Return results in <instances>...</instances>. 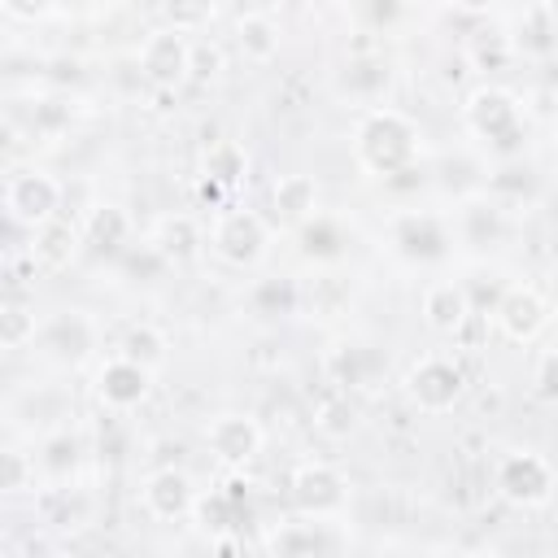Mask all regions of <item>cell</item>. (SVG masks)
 I'll use <instances>...</instances> for the list:
<instances>
[{
	"instance_id": "obj_17",
	"label": "cell",
	"mask_w": 558,
	"mask_h": 558,
	"mask_svg": "<svg viewBox=\"0 0 558 558\" xmlns=\"http://www.w3.org/2000/svg\"><path fill=\"white\" fill-rule=\"evenodd\" d=\"M388 362H384V349L371 344V340H336L327 353H323V375L331 388H344V392H366L384 379Z\"/></svg>"
},
{
	"instance_id": "obj_38",
	"label": "cell",
	"mask_w": 558,
	"mask_h": 558,
	"mask_svg": "<svg viewBox=\"0 0 558 558\" xmlns=\"http://www.w3.org/2000/svg\"><path fill=\"white\" fill-rule=\"evenodd\" d=\"M157 9H161V22L183 35H201L218 17V0H157Z\"/></svg>"
},
{
	"instance_id": "obj_14",
	"label": "cell",
	"mask_w": 558,
	"mask_h": 558,
	"mask_svg": "<svg viewBox=\"0 0 558 558\" xmlns=\"http://www.w3.org/2000/svg\"><path fill=\"white\" fill-rule=\"evenodd\" d=\"M262 445H266V432H262V423H257L253 414H244V410H222V414H214L209 427H205V449L214 453V462H218L222 471H244V466H253L257 453H262Z\"/></svg>"
},
{
	"instance_id": "obj_18",
	"label": "cell",
	"mask_w": 558,
	"mask_h": 558,
	"mask_svg": "<svg viewBox=\"0 0 558 558\" xmlns=\"http://www.w3.org/2000/svg\"><path fill=\"white\" fill-rule=\"evenodd\" d=\"M392 61L375 48H357L344 57V65L336 70V96L357 105V109H371V105H384L388 87H392Z\"/></svg>"
},
{
	"instance_id": "obj_34",
	"label": "cell",
	"mask_w": 558,
	"mask_h": 558,
	"mask_svg": "<svg viewBox=\"0 0 558 558\" xmlns=\"http://www.w3.org/2000/svg\"><path fill=\"white\" fill-rule=\"evenodd\" d=\"M35 331H39L35 305H31L22 292H9V296L0 301V344H4V353L31 349V344H35Z\"/></svg>"
},
{
	"instance_id": "obj_3",
	"label": "cell",
	"mask_w": 558,
	"mask_h": 558,
	"mask_svg": "<svg viewBox=\"0 0 558 558\" xmlns=\"http://www.w3.org/2000/svg\"><path fill=\"white\" fill-rule=\"evenodd\" d=\"M488 480H493L497 501H506L510 510H541V506H549L554 493H558V471H554V462H549L541 449H527V445L501 449Z\"/></svg>"
},
{
	"instance_id": "obj_11",
	"label": "cell",
	"mask_w": 558,
	"mask_h": 558,
	"mask_svg": "<svg viewBox=\"0 0 558 558\" xmlns=\"http://www.w3.org/2000/svg\"><path fill=\"white\" fill-rule=\"evenodd\" d=\"M135 65L140 78L157 92H179L183 83H192V35L174 31V26H157L140 39L135 48Z\"/></svg>"
},
{
	"instance_id": "obj_41",
	"label": "cell",
	"mask_w": 558,
	"mask_h": 558,
	"mask_svg": "<svg viewBox=\"0 0 558 558\" xmlns=\"http://www.w3.org/2000/svg\"><path fill=\"white\" fill-rule=\"evenodd\" d=\"M0 9L9 22H44L57 9V0H0Z\"/></svg>"
},
{
	"instance_id": "obj_7",
	"label": "cell",
	"mask_w": 558,
	"mask_h": 558,
	"mask_svg": "<svg viewBox=\"0 0 558 558\" xmlns=\"http://www.w3.org/2000/svg\"><path fill=\"white\" fill-rule=\"evenodd\" d=\"M31 349H35L44 362H52V366L74 371V366H83V362L96 357V349H100V323H96L87 310H57V314H44Z\"/></svg>"
},
{
	"instance_id": "obj_1",
	"label": "cell",
	"mask_w": 558,
	"mask_h": 558,
	"mask_svg": "<svg viewBox=\"0 0 558 558\" xmlns=\"http://www.w3.org/2000/svg\"><path fill=\"white\" fill-rule=\"evenodd\" d=\"M423 157V126L397 109V105H371L357 113L353 122V161L379 179V183H397L405 174L418 170Z\"/></svg>"
},
{
	"instance_id": "obj_13",
	"label": "cell",
	"mask_w": 558,
	"mask_h": 558,
	"mask_svg": "<svg viewBox=\"0 0 558 558\" xmlns=\"http://www.w3.org/2000/svg\"><path fill=\"white\" fill-rule=\"evenodd\" d=\"M554 323V305L545 301L541 288L532 283H510L497 305H493V327L501 331V340L510 344H532L545 336V327Z\"/></svg>"
},
{
	"instance_id": "obj_31",
	"label": "cell",
	"mask_w": 558,
	"mask_h": 558,
	"mask_svg": "<svg viewBox=\"0 0 558 558\" xmlns=\"http://www.w3.org/2000/svg\"><path fill=\"white\" fill-rule=\"evenodd\" d=\"M279 44H283V31L275 13H235V48L244 52V61L270 65L279 57Z\"/></svg>"
},
{
	"instance_id": "obj_35",
	"label": "cell",
	"mask_w": 558,
	"mask_h": 558,
	"mask_svg": "<svg viewBox=\"0 0 558 558\" xmlns=\"http://www.w3.org/2000/svg\"><path fill=\"white\" fill-rule=\"evenodd\" d=\"M113 353L135 357V362H144V366L161 371V366H166V357H170V336H166L157 323L140 318V323H131V327L122 331V340H118V349H113Z\"/></svg>"
},
{
	"instance_id": "obj_36",
	"label": "cell",
	"mask_w": 558,
	"mask_h": 558,
	"mask_svg": "<svg viewBox=\"0 0 558 558\" xmlns=\"http://www.w3.org/2000/svg\"><path fill=\"white\" fill-rule=\"evenodd\" d=\"M466 61H471L480 74L510 70V65L519 61L510 31H475V35H471V44H466Z\"/></svg>"
},
{
	"instance_id": "obj_8",
	"label": "cell",
	"mask_w": 558,
	"mask_h": 558,
	"mask_svg": "<svg viewBox=\"0 0 558 558\" xmlns=\"http://www.w3.org/2000/svg\"><path fill=\"white\" fill-rule=\"evenodd\" d=\"M401 392L418 414H449L466 397V371L449 353H423L401 375Z\"/></svg>"
},
{
	"instance_id": "obj_29",
	"label": "cell",
	"mask_w": 558,
	"mask_h": 558,
	"mask_svg": "<svg viewBox=\"0 0 558 558\" xmlns=\"http://www.w3.org/2000/svg\"><path fill=\"white\" fill-rule=\"evenodd\" d=\"M78 118V105L74 96L65 92H35L31 96V118H26V135L35 144H57Z\"/></svg>"
},
{
	"instance_id": "obj_16",
	"label": "cell",
	"mask_w": 558,
	"mask_h": 558,
	"mask_svg": "<svg viewBox=\"0 0 558 558\" xmlns=\"http://www.w3.org/2000/svg\"><path fill=\"white\" fill-rule=\"evenodd\" d=\"M196 501L201 493L183 466H153L140 480V510L153 523H187L196 514Z\"/></svg>"
},
{
	"instance_id": "obj_21",
	"label": "cell",
	"mask_w": 558,
	"mask_h": 558,
	"mask_svg": "<svg viewBox=\"0 0 558 558\" xmlns=\"http://www.w3.org/2000/svg\"><path fill=\"white\" fill-rule=\"evenodd\" d=\"M148 244H153L170 266H183V262H196V257H201V248L209 244V231L201 227V218H196L192 209H170V214L153 218Z\"/></svg>"
},
{
	"instance_id": "obj_22",
	"label": "cell",
	"mask_w": 558,
	"mask_h": 558,
	"mask_svg": "<svg viewBox=\"0 0 558 558\" xmlns=\"http://www.w3.org/2000/svg\"><path fill=\"white\" fill-rule=\"evenodd\" d=\"M418 310H423L427 331H436V336H458L475 314L471 292H466L462 279H432L418 296Z\"/></svg>"
},
{
	"instance_id": "obj_28",
	"label": "cell",
	"mask_w": 558,
	"mask_h": 558,
	"mask_svg": "<svg viewBox=\"0 0 558 558\" xmlns=\"http://www.w3.org/2000/svg\"><path fill=\"white\" fill-rule=\"evenodd\" d=\"M318 214V183L310 179V174H301V170H292V174H279L275 183H270V222L275 227H288V231H296L305 218H314Z\"/></svg>"
},
{
	"instance_id": "obj_20",
	"label": "cell",
	"mask_w": 558,
	"mask_h": 558,
	"mask_svg": "<svg viewBox=\"0 0 558 558\" xmlns=\"http://www.w3.org/2000/svg\"><path fill=\"white\" fill-rule=\"evenodd\" d=\"M292 235H296V253L305 262H314L318 270L323 266H340L349 257V248H353V222L340 218V214H327V209H318L314 218H305Z\"/></svg>"
},
{
	"instance_id": "obj_46",
	"label": "cell",
	"mask_w": 558,
	"mask_h": 558,
	"mask_svg": "<svg viewBox=\"0 0 558 558\" xmlns=\"http://www.w3.org/2000/svg\"><path fill=\"white\" fill-rule=\"evenodd\" d=\"M327 4H349V0H327Z\"/></svg>"
},
{
	"instance_id": "obj_45",
	"label": "cell",
	"mask_w": 558,
	"mask_h": 558,
	"mask_svg": "<svg viewBox=\"0 0 558 558\" xmlns=\"http://www.w3.org/2000/svg\"><path fill=\"white\" fill-rule=\"evenodd\" d=\"M554 327H558V305H554Z\"/></svg>"
},
{
	"instance_id": "obj_47",
	"label": "cell",
	"mask_w": 558,
	"mask_h": 558,
	"mask_svg": "<svg viewBox=\"0 0 558 558\" xmlns=\"http://www.w3.org/2000/svg\"><path fill=\"white\" fill-rule=\"evenodd\" d=\"M554 4H558V0H554Z\"/></svg>"
},
{
	"instance_id": "obj_4",
	"label": "cell",
	"mask_w": 558,
	"mask_h": 558,
	"mask_svg": "<svg viewBox=\"0 0 558 558\" xmlns=\"http://www.w3.org/2000/svg\"><path fill=\"white\" fill-rule=\"evenodd\" d=\"M384 235H388V248L405 266H436L458 244L453 218H445L436 209H392L384 222Z\"/></svg>"
},
{
	"instance_id": "obj_19",
	"label": "cell",
	"mask_w": 558,
	"mask_h": 558,
	"mask_svg": "<svg viewBox=\"0 0 558 558\" xmlns=\"http://www.w3.org/2000/svg\"><path fill=\"white\" fill-rule=\"evenodd\" d=\"M506 231H510L506 205L493 201L488 192L466 196V201L458 205V214H453V235H458V244H466L471 253H493V248H501Z\"/></svg>"
},
{
	"instance_id": "obj_5",
	"label": "cell",
	"mask_w": 558,
	"mask_h": 558,
	"mask_svg": "<svg viewBox=\"0 0 558 558\" xmlns=\"http://www.w3.org/2000/svg\"><path fill=\"white\" fill-rule=\"evenodd\" d=\"M270 240H275V222L262 218L257 209L248 205H222L209 222V248L218 262L235 266V270H253L266 262L270 253Z\"/></svg>"
},
{
	"instance_id": "obj_10",
	"label": "cell",
	"mask_w": 558,
	"mask_h": 558,
	"mask_svg": "<svg viewBox=\"0 0 558 558\" xmlns=\"http://www.w3.org/2000/svg\"><path fill=\"white\" fill-rule=\"evenodd\" d=\"M349 475L336 462L323 458H305L292 466L288 475V501L296 514H318V519H340L349 510Z\"/></svg>"
},
{
	"instance_id": "obj_24",
	"label": "cell",
	"mask_w": 558,
	"mask_h": 558,
	"mask_svg": "<svg viewBox=\"0 0 558 558\" xmlns=\"http://www.w3.org/2000/svg\"><path fill=\"white\" fill-rule=\"evenodd\" d=\"M78 248H83L78 222H65V218L57 214L52 222H44V227L31 231V240H26V262H31V270H39V275H61V270L78 257Z\"/></svg>"
},
{
	"instance_id": "obj_6",
	"label": "cell",
	"mask_w": 558,
	"mask_h": 558,
	"mask_svg": "<svg viewBox=\"0 0 558 558\" xmlns=\"http://www.w3.org/2000/svg\"><path fill=\"white\" fill-rule=\"evenodd\" d=\"M353 545L349 527L340 519H318V514H292L279 523H266L257 536L262 554L279 558H314V554H344Z\"/></svg>"
},
{
	"instance_id": "obj_12",
	"label": "cell",
	"mask_w": 558,
	"mask_h": 558,
	"mask_svg": "<svg viewBox=\"0 0 558 558\" xmlns=\"http://www.w3.org/2000/svg\"><path fill=\"white\" fill-rule=\"evenodd\" d=\"M153 384H157V371L144 366V362H135V357H122V353H109L96 366V375H92V392H96V401L109 414L140 410L153 397Z\"/></svg>"
},
{
	"instance_id": "obj_32",
	"label": "cell",
	"mask_w": 558,
	"mask_h": 558,
	"mask_svg": "<svg viewBox=\"0 0 558 558\" xmlns=\"http://www.w3.org/2000/svg\"><path fill=\"white\" fill-rule=\"evenodd\" d=\"M201 179L235 192L244 179H248V148L240 140H214L201 148V166H196Z\"/></svg>"
},
{
	"instance_id": "obj_27",
	"label": "cell",
	"mask_w": 558,
	"mask_h": 558,
	"mask_svg": "<svg viewBox=\"0 0 558 558\" xmlns=\"http://www.w3.org/2000/svg\"><path fill=\"white\" fill-rule=\"evenodd\" d=\"M35 510H39L44 527H87V523H92V493H87L78 480L39 484Z\"/></svg>"
},
{
	"instance_id": "obj_2",
	"label": "cell",
	"mask_w": 558,
	"mask_h": 558,
	"mask_svg": "<svg viewBox=\"0 0 558 558\" xmlns=\"http://www.w3.org/2000/svg\"><path fill=\"white\" fill-rule=\"evenodd\" d=\"M458 118H462V131H466L484 153H493L497 161L523 157L532 122H527L523 100H519L510 87H501V83H475V87L462 96Z\"/></svg>"
},
{
	"instance_id": "obj_23",
	"label": "cell",
	"mask_w": 558,
	"mask_h": 558,
	"mask_svg": "<svg viewBox=\"0 0 558 558\" xmlns=\"http://www.w3.org/2000/svg\"><path fill=\"white\" fill-rule=\"evenodd\" d=\"M31 449H35V462H39L44 484L78 480V471H83V462H87V453H92L87 436H83V432H70V423H61V427L44 432Z\"/></svg>"
},
{
	"instance_id": "obj_39",
	"label": "cell",
	"mask_w": 558,
	"mask_h": 558,
	"mask_svg": "<svg viewBox=\"0 0 558 558\" xmlns=\"http://www.w3.org/2000/svg\"><path fill=\"white\" fill-rule=\"evenodd\" d=\"M222 70H227V52H222V44L209 39V35L192 39V83H218Z\"/></svg>"
},
{
	"instance_id": "obj_44",
	"label": "cell",
	"mask_w": 558,
	"mask_h": 558,
	"mask_svg": "<svg viewBox=\"0 0 558 558\" xmlns=\"http://www.w3.org/2000/svg\"><path fill=\"white\" fill-rule=\"evenodd\" d=\"M92 4H100V0H57V9H70V13H83Z\"/></svg>"
},
{
	"instance_id": "obj_25",
	"label": "cell",
	"mask_w": 558,
	"mask_h": 558,
	"mask_svg": "<svg viewBox=\"0 0 558 558\" xmlns=\"http://www.w3.org/2000/svg\"><path fill=\"white\" fill-rule=\"evenodd\" d=\"M78 231H83V248L100 253V257H122L131 248V235H135V222L131 214L118 205V201H96L83 218H78Z\"/></svg>"
},
{
	"instance_id": "obj_42",
	"label": "cell",
	"mask_w": 558,
	"mask_h": 558,
	"mask_svg": "<svg viewBox=\"0 0 558 558\" xmlns=\"http://www.w3.org/2000/svg\"><path fill=\"white\" fill-rule=\"evenodd\" d=\"M275 4H279V0H235L240 13H275Z\"/></svg>"
},
{
	"instance_id": "obj_9",
	"label": "cell",
	"mask_w": 558,
	"mask_h": 558,
	"mask_svg": "<svg viewBox=\"0 0 558 558\" xmlns=\"http://www.w3.org/2000/svg\"><path fill=\"white\" fill-rule=\"evenodd\" d=\"M65 205V187L57 174H48L44 166H13L4 179V214L13 227L35 231L44 222H52Z\"/></svg>"
},
{
	"instance_id": "obj_43",
	"label": "cell",
	"mask_w": 558,
	"mask_h": 558,
	"mask_svg": "<svg viewBox=\"0 0 558 558\" xmlns=\"http://www.w3.org/2000/svg\"><path fill=\"white\" fill-rule=\"evenodd\" d=\"M453 9H462V13H488L497 0H449Z\"/></svg>"
},
{
	"instance_id": "obj_37",
	"label": "cell",
	"mask_w": 558,
	"mask_h": 558,
	"mask_svg": "<svg viewBox=\"0 0 558 558\" xmlns=\"http://www.w3.org/2000/svg\"><path fill=\"white\" fill-rule=\"evenodd\" d=\"M39 462H35V449H22V445H9L4 449V475H0V488L4 497H22V493H39Z\"/></svg>"
},
{
	"instance_id": "obj_33",
	"label": "cell",
	"mask_w": 558,
	"mask_h": 558,
	"mask_svg": "<svg viewBox=\"0 0 558 558\" xmlns=\"http://www.w3.org/2000/svg\"><path fill=\"white\" fill-rule=\"evenodd\" d=\"M314 432L323 440H349L357 427H362V401L357 392H344V388H331L318 405H314Z\"/></svg>"
},
{
	"instance_id": "obj_15",
	"label": "cell",
	"mask_w": 558,
	"mask_h": 558,
	"mask_svg": "<svg viewBox=\"0 0 558 558\" xmlns=\"http://www.w3.org/2000/svg\"><path fill=\"white\" fill-rule=\"evenodd\" d=\"M253 488H257V484L244 480V471H227L214 493H201L192 519H196L209 536H231V532H240V527L253 519V510H257V493H253Z\"/></svg>"
},
{
	"instance_id": "obj_30",
	"label": "cell",
	"mask_w": 558,
	"mask_h": 558,
	"mask_svg": "<svg viewBox=\"0 0 558 558\" xmlns=\"http://www.w3.org/2000/svg\"><path fill=\"white\" fill-rule=\"evenodd\" d=\"M244 301H248V314L253 318H266V323L292 318V314H301V279H292V275H266V279H257L248 288Z\"/></svg>"
},
{
	"instance_id": "obj_40",
	"label": "cell",
	"mask_w": 558,
	"mask_h": 558,
	"mask_svg": "<svg viewBox=\"0 0 558 558\" xmlns=\"http://www.w3.org/2000/svg\"><path fill=\"white\" fill-rule=\"evenodd\" d=\"M532 392L541 401L558 405V340L536 353V362H532Z\"/></svg>"
},
{
	"instance_id": "obj_26",
	"label": "cell",
	"mask_w": 558,
	"mask_h": 558,
	"mask_svg": "<svg viewBox=\"0 0 558 558\" xmlns=\"http://www.w3.org/2000/svg\"><path fill=\"white\" fill-rule=\"evenodd\" d=\"M510 39H514V52L527 57V61H549V57H558V4H554V0H532V4L514 17Z\"/></svg>"
}]
</instances>
